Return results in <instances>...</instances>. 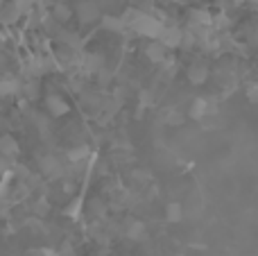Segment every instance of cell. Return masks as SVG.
Segmentation results:
<instances>
[]
</instances>
